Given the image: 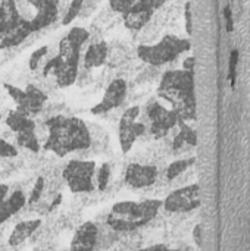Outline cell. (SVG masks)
<instances>
[{"label":"cell","instance_id":"cell-1","mask_svg":"<svg viewBox=\"0 0 250 251\" xmlns=\"http://www.w3.org/2000/svg\"><path fill=\"white\" fill-rule=\"evenodd\" d=\"M44 125L47 137L41 144V150L55 154L57 159L87 150L91 144L88 125L80 118L60 113L47 118Z\"/></svg>","mask_w":250,"mask_h":251},{"label":"cell","instance_id":"cell-2","mask_svg":"<svg viewBox=\"0 0 250 251\" xmlns=\"http://www.w3.org/2000/svg\"><path fill=\"white\" fill-rule=\"evenodd\" d=\"M158 96L171 104L178 119L184 122L196 121L194 72L184 69L167 71L161 79Z\"/></svg>","mask_w":250,"mask_h":251},{"label":"cell","instance_id":"cell-3","mask_svg":"<svg viewBox=\"0 0 250 251\" xmlns=\"http://www.w3.org/2000/svg\"><path fill=\"white\" fill-rule=\"evenodd\" d=\"M162 209L161 199H144L141 201L115 203L106 213L105 224L119 234L139 231L147 226Z\"/></svg>","mask_w":250,"mask_h":251},{"label":"cell","instance_id":"cell-4","mask_svg":"<svg viewBox=\"0 0 250 251\" xmlns=\"http://www.w3.org/2000/svg\"><path fill=\"white\" fill-rule=\"evenodd\" d=\"M192 43L189 38H181L172 34L165 35L156 44H143L137 49V56L140 60L150 66H162L175 60L180 54L189 51Z\"/></svg>","mask_w":250,"mask_h":251},{"label":"cell","instance_id":"cell-5","mask_svg":"<svg viewBox=\"0 0 250 251\" xmlns=\"http://www.w3.org/2000/svg\"><path fill=\"white\" fill-rule=\"evenodd\" d=\"M96 162L85 159H69L65 162L62 169V178L65 185L72 194H87L94 193V172Z\"/></svg>","mask_w":250,"mask_h":251},{"label":"cell","instance_id":"cell-6","mask_svg":"<svg viewBox=\"0 0 250 251\" xmlns=\"http://www.w3.org/2000/svg\"><path fill=\"white\" fill-rule=\"evenodd\" d=\"M7 96L13 100L15 103V110L22 113L24 116H28L31 119L37 118L38 115H41V112L44 110V106L47 103V94L46 91H43L40 87L34 85V84H28L25 90L7 84H3Z\"/></svg>","mask_w":250,"mask_h":251},{"label":"cell","instance_id":"cell-7","mask_svg":"<svg viewBox=\"0 0 250 251\" xmlns=\"http://www.w3.org/2000/svg\"><path fill=\"white\" fill-rule=\"evenodd\" d=\"M147 116V135L153 140H164L168 137L175 128L178 122V116L172 109H167L159 101H149L146 106Z\"/></svg>","mask_w":250,"mask_h":251},{"label":"cell","instance_id":"cell-8","mask_svg":"<svg viewBox=\"0 0 250 251\" xmlns=\"http://www.w3.org/2000/svg\"><path fill=\"white\" fill-rule=\"evenodd\" d=\"M140 116V107L131 106L121 115L119 124H118V138H119V147L124 154H128L133 150L134 143L137 138H141L147 134V126L144 122L139 121Z\"/></svg>","mask_w":250,"mask_h":251},{"label":"cell","instance_id":"cell-9","mask_svg":"<svg viewBox=\"0 0 250 251\" xmlns=\"http://www.w3.org/2000/svg\"><path fill=\"white\" fill-rule=\"evenodd\" d=\"M200 207V188L193 182L181 188L171 190L162 200V210L168 213H192Z\"/></svg>","mask_w":250,"mask_h":251},{"label":"cell","instance_id":"cell-10","mask_svg":"<svg viewBox=\"0 0 250 251\" xmlns=\"http://www.w3.org/2000/svg\"><path fill=\"white\" fill-rule=\"evenodd\" d=\"M16 3L25 4L27 7L34 10V13L27 21L31 32H37L49 26L57 18L59 0H16Z\"/></svg>","mask_w":250,"mask_h":251},{"label":"cell","instance_id":"cell-11","mask_svg":"<svg viewBox=\"0 0 250 251\" xmlns=\"http://www.w3.org/2000/svg\"><path fill=\"white\" fill-rule=\"evenodd\" d=\"M90 32L83 26H74L69 32L59 41V53L57 56L69 65H80L81 49L88 41Z\"/></svg>","mask_w":250,"mask_h":251},{"label":"cell","instance_id":"cell-12","mask_svg":"<svg viewBox=\"0 0 250 251\" xmlns=\"http://www.w3.org/2000/svg\"><path fill=\"white\" fill-rule=\"evenodd\" d=\"M159 178V169L155 165L128 163L124 169L122 182L131 190H146L152 187Z\"/></svg>","mask_w":250,"mask_h":251},{"label":"cell","instance_id":"cell-13","mask_svg":"<svg viewBox=\"0 0 250 251\" xmlns=\"http://www.w3.org/2000/svg\"><path fill=\"white\" fill-rule=\"evenodd\" d=\"M168 0H140L130 10L122 13L124 24L128 29L140 31L144 25H147L155 15V12L162 7Z\"/></svg>","mask_w":250,"mask_h":251},{"label":"cell","instance_id":"cell-14","mask_svg":"<svg viewBox=\"0 0 250 251\" xmlns=\"http://www.w3.org/2000/svg\"><path fill=\"white\" fill-rule=\"evenodd\" d=\"M127 93H128V85H127L125 79L116 78V79L111 81L105 90L102 100L91 107V113L96 116H102V115H106V113L118 109L125 101Z\"/></svg>","mask_w":250,"mask_h":251},{"label":"cell","instance_id":"cell-15","mask_svg":"<svg viewBox=\"0 0 250 251\" xmlns=\"http://www.w3.org/2000/svg\"><path fill=\"white\" fill-rule=\"evenodd\" d=\"M43 75L44 76L53 75L59 88H68L72 84H75L78 78V66L65 63L59 56H55L44 63Z\"/></svg>","mask_w":250,"mask_h":251},{"label":"cell","instance_id":"cell-16","mask_svg":"<svg viewBox=\"0 0 250 251\" xmlns=\"http://www.w3.org/2000/svg\"><path fill=\"white\" fill-rule=\"evenodd\" d=\"M97 240V225L94 221L83 222L72 235L68 251H94Z\"/></svg>","mask_w":250,"mask_h":251},{"label":"cell","instance_id":"cell-17","mask_svg":"<svg viewBox=\"0 0 250 251\" xmlns=\"http://www.w3.org/2000/svg\"><path fill=\"white\" fill-rule=\"evenodd\" d=\"M41 222H43L41 218H32V219H27V221H21L15 224L13 229L7 235V246L21 247L25 241L31 238V235L41 225Z\"/></svg>","mask_w":250,"mask_h":251},{"label":"cell","instance_id":"cell-18","mask_svg":"<svg viewBox=\"0 0 250 251\" xmlns=\"http://www.w3.org/2000/svg\"><path fill=\"white\" fill-rule=\"evenodd\" d=\"M4 124H6V128L10 129L15 135L35 131V119H31L28 116H24L22 113L16 112L15 109L13 110H9L6 113Z\"/></svg>","mask_w":250,"mask_h":251},{"label":"cell","instance_id":"cell-19","mask_svg":"<svg viewBox=\"0 0 250 251\" xmlns=\"http://www.w3.org/2000/svg\"><path fill=\"white\" fill-rule=\"evenodd\" d=\"M108 57V44L105 41H97L88 46L85 54H84V68L93 69L100 68L105 65Z\"/></svg>","mask_w":250,"mask_h":251},{"label":"cell","instance_id":"cell-20","mask_svg":"<svg viewBox=\"0 0 250 251\" xmlns=\"http://www.w3.org/2000/svg\"><path fill=\"white\" fill-rule=\"evenodd\" d=\"M97 225V240H96V250L109 251L115 247L119 241L121 234L109 228L105 222H96Z\"/></svg>","mask_w":250,"mask_h":251},{"label":"cell","instance_id":"cell-21","mask_svg":"<svg viewBox=\"0 0 250 251\" xmlns=\"http://www.w3.org/2000/svg\"><path fill=\"white\" fill-rule=\"evenodd\" d=\"M196 165V157L194 156H189V157H180L175 159L172 162H169L167 165V168L164 169V178L168 182H172L174 179H177L178 176H181L184 172H187L190 168H193Z\"/></svg>","mask_w":250,"mask_h":251},{"label":"cell","instance_id":"cell-22","mask_svg":"<svg viewBox=\"0 0 250 251\" xmlns=\"http://www.w3.org/2000/svg\"><path fill=\"white\" fill-rule=\"evenodd\" d=\"M24 168H25V163L19 156L10 157V159H0V184H6L4 181L10 179Z\"/></svg>","mask_w":250,"mask_h":251},{"label":"cell","instance_id":"cell-23","mask_svg":"<svg viewBox=\"0 0 250 251\" xmlns=\"http://www.w3.org/2000/svg\"><path fill=\"white\" fill-rule=\"evenodd\" d=\"M112 181V165L109 162H103L94 172V187L97 193H105Z\"/></svg>","mask_w":250,"mask_h":251},{"label":"cell","instance_id":"cell-24","mask_svg":"<svg viewBox=\"0 0 250 251\" xmlns=\"http://www.w3.org/2000/svg\"><path fill=\"white\" fill-rule=\"evenodd\" d=\"M177 129H178V131H177L178 138H180L186 146L194 149L196 144H197V132H196V129H194L193 126H190L189 122H184V121H181V119H178V122H177Z\"/></svg>","mask_w":250,"mask_h":251},{"label":"cell","instance_id":"cell-25","mask_svg":"<svg viewBox=\"0 0 250 251\" xmlns=\"http://www.w3.org/2000/svg\"><path fill=\"white\" fill-rule=\"evenodd\" d=\"M43 193H44V179L37 175L35 179H34V184L29 190V193L27 194V206H32L35 204L41 197H43Z\"/></svg>","mask_w":250,"mask_h":251},{"label":"cell","instance_id":"cell-26","mask_svg":"<svg viewBox=\"0 0 250 251\" xmlns=\"http://www.w3.org/2000/svg\"><path fill=\"white\" fill-rule=\"evenodd\" d=\"M83 6H84V0H71V3H69L66 12H65L63 18H62V25L66 26V25H69L71 22H74V21L78 18V15L81 13Z\"/></svg>","mask_w":250,"mask_h":251},{"label":"cell","instance_id":"cell-27","mask_svg":"<svg viewBox=\"0 0 250 251\" xmlns=\"http://www.w3.org/2000/svg\"><path fill=\"white\" fill-rule=\"evenodd\" d=\"M47 51H49V47L47 46H41V47H38L37 50H34L31 53L29 60H28V66H29L31 71H37L41 66V62L46 57Z\"/></svg>","mask_w":250,"mask_h":251},{"label":"cell","instance_id":"cell-28","mask_svg":"<svg viewBox=\"0 0 250 251\" xmlns=\"http://www.w3.org/2000/svg\"><path fill=\"white\" fill-rule=\"evenodd\" d=\"M18 156H19V149L15 144L0 138V159H10Z\"/></svg>","mask_w":250,"mask_h":251},{"label":"cell","instance_id":"cell-29","mask_svg":"<svg viewBox=\"0 0 250 251\" xmlns=\"http://www.w3.org/2000/svg\"><path fill=\"white\" fill-rule=\"evenodd\" d=\"M237 63H239V50H231L230 53V65H228V79L231 87H236V76H237Z\"/></svg>","mask_w":250,"mask_h":251},{"label":"cell","instance_id":"cell-30","mask_svg":"<svg viewBox=\"0 0 250 251\" xmlns=\"http://www.w3.org/2000/svg\"><path fill=\"white\" fill-rule=\"evenodd\" d=\"M139 1L140 0H109V6L112 7V10L122 15L127 10H130L134 4H137Z\"/></svg>","mask_w":250,"mask_h":251},{"label":"cell","instance_id":"cell-31","mask_svg":"<svg viewBox=\"0 0 250 251\" xmlns=\"http://www.w3.org/2000/svg\"><path fill=\"white\" fill-rule=\"evenodd\" d=\"M184 26H186V32L189 35H192L193 32V16H192V3L187 1L184 6Z\"/></svg>","mask_w":250,"mask_h":251},{"label":"cell","instance_id":"cell-32","mask_svg":"<svg viewBox=\"0 0 250 251\" xmlns=\"http://www.w3.org/2000/svg\"><path fill=\"white\" fill-rule=\"evenodd\" d=\"M192 235H193V241H194L196 247H197V249H202V241H203V228H202V225H200V224H196V225L193 226V232H192Z\"/></svg>","mask_w":250,"mask_h":251},{"label":"cell","instance_id":"cell-33","mask_svg":"<svg viewBox=\"0 0 250 251\" xmlns=\"http://www.w3.org/2000/svg\"><path fill=\"white\" fill-rule=\"evenodd\" d=\"M3 49H9V44H7V31L4 26L1 10H0V50H3Z\"/></svg>","mask_w":250,"mask_h":251},{"label":"cell","instance_id":"cell-34","mask_svg":"<svg viewBox=\"0 0 250 251\" xmlns=\"http://www.w3.org/2000/svg\"><path fill=\"white\" fill-rule=\"evenodd\" d=\"M224 19H225V25H227V32H233L234 22H233V10H231L230 4H227L224 7Z\"/></svg>","mask_w":250,"mask_h":251},{"label":"cell","instance_id":"cell-35","mask_svg":"<svg viewBox=\"0 0 250 251\" xmlns=\"http://www.w3.org/2000/svg\"><path fill=\"white\" fill-rule=\"evenodd\" d=\"M194 65H196L194 57H193V56H189V57H186L184 62H183V69L187 71V72H194Z\"/></svg>","mask_w":250,"mask_h":251},{"label":"cell","instance_id":"cell-36","mask_svg":"<svg viewBox=\"0 0 250 251\" xmlns=\"http://www.w3.org/2000/svg\"><path fill=\"white\" fill-rule=\"evenodd\" d=\"M9 185L7 184H0V203L9 196Z\"/></svg>","mask_w":250,"mask_h":251},{"label":"cell","instance_id":"cell-37","mask_svg":"<svg viewBox=\"0 0 250 251\" xmlns=\"http://www.w3.org/2000/svg\"><path fill=\"white\" fill-rule=\"evenodd\" d=\"M0 251H21V247H10V246L6 244Z\"/></svg>","mask_w":250,"mask_h":251}]
</instances>
